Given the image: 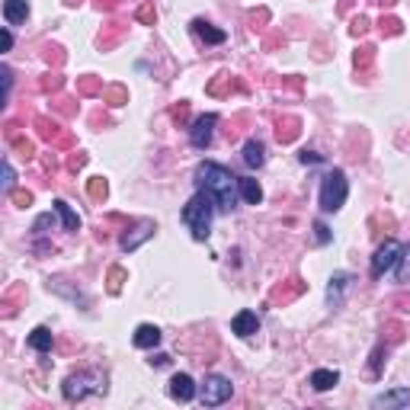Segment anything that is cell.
I'll return each mask as SVG.
<instances>
[{
	"mask_svg": "<svg viewBox=\"0 0 410 410\" xmlns=\"http://www.w3.org/2000/svg\"><path fill=\"white\" fill-rule=\"evenodd\" d=\"M26 343L32 346L36 353H52V346H55V336H52V330H48V327H36V330L26 336Z\"/></svg>",
	"mask_w": 410,
	"mask_h": 410,
	"instance_id": "2e32d148",
	"label": "cell"
},
{
	"mask_svg": "<svg viewBox=\"0 0 410 410\" xmlns=\"http://www.w3.org/2000/svg\"><path fill=\"white\" fill-rule=\"evenodd\" d=\"M231 394H234L231 378H224V375H208L202 382V388H199V401H202L205 407H218V404H224Z\"/></svg>",
	"mask_w": 410,
	"mask_h": 410,
	"instance_id": "5b68a950",
	"label": "cell"
},
{
	"mask_svg": "<svg viewBox=\"0 0 410 410\" xmlns=\"http://www.w3.org/2000/svg\"><path fill=\"white\" fill-rule=\"evenodd\" d=\"M349 272H334V279H330V285H327V305L330 308H340V301H343V289L349 285Z\"/></svg>",
	"mask_w": 410,
	"mask_h": 410,
	"instance_id": "7c38bea8",
	"label": "cell"
},
{
	"mask_svg": "<svg viewBox=\"0 0 410 410\" xmlns=\"http://www.w3.org/2000/svg\"><path fill=\"white\" fill-rule=\"evenodd\" d=\"M346 196H349V180H346V173L340 167L327 170V177L321 180V196H317V202H321V212H340L346 205Z\"/></svg>",
	"mask_w": 410,
	"mask_h": 410,
	"instance_id": "3957f363",
	"label": "cell"
},
{
	"mask_svg": "<svg viewBox=\"0 0 410 410\" xmlns=\"http://www.w3.org/2000/svg\"><path fill=\"white\" fill-rule=\"evenodd\" d=\"M0 74H3V100L10 96V84H13V77H10V67H0Z\"/></svg>",
	"mask_w": 410,
	"mask_h": 410,
	"instance_id": "603a6c76",
	"label": "cell"
},
{
	"mask_svg": "<svg viewBox=\"0 0 410 410\" xmlns=\"http://www.w3.org/2000/svg\"><path fill=\"white\" fill-rule=\"evenodd\" d=\"M215 199L205 193V189H199L196 196L189 199L186 205H183V212H180V218H183V224H186L189 231H193V237L196 241H208V234H212V218H215Z\"/></svg>",
	"mask_w": 410,
	"mask_h": 410,
	"instance_id": "7a4b0ae2",
	"label": "cell"
},
{
	"mask_svg": "<svg viewBox=\"0 0 410 410\" xmlns=\"http://www.w3.org/2000/svg\"><path fill=\"white\" fill-rule=\"evenodd\" d=\"M401 247L404 244L398 241H385L378 250H375L372 257V279H382L388 270H394V263H398V257H401Z\"/></svg>",
	"mask_w": 410,
	"mask_h": 410,
	"instance_id": "8992f818",
	"label": "cell"
},
{
	"mask_svg": "<svg viewBox=\"0 0 410 410\" xmlns=\"http://www.w3.org/2000/svg\"><path fill=\"white\" fill-rule=\"evenodd\" d=\"M26 17H29L26 0H3V19H7V26H19V23H26Z\"/></svg>",
	"mask_w": 410,
	"mask_h": 410,
	"instance_id": "4fadbf2b",
	"label": "cell"
},
{
	"mask_svg": "<svg viewBox=\"0 0 410 410\" xmlns=\"http://www.w3.org/2000/svg\"><path fill=\"white\" fill-rule=\"evenodd\" d=\"M317 154H311V151H301V164H317Z\"/></svg>",
	"mask_w": 410,
	"mask_h": 410,
	"instance_id": "d4e9b609",
	"label": "cell"
},
{
	"mask_svg": "<svg viewBox=\"0 0 410 410\" xmlns=\"http://www.w3.org/2000/svg\"><path fill=\"white\" fill-rule=\"evenodd\" d=\"M13 186H17V173L10 167V160H3V183H0V189H3V193H13Z\"/></svg>",
	"mask_w": 410,
	"mask_h": 410,
	"instance_id": "7402d4cb",
	"label": "cell"
},
{
	"mask_svg": "<svg viewBox=\"0 0 410 410\" xmlns=\"http://www.w3.org/2000/svg\"><path fill=\"white\" fill-rule=\"evenodd\" d=\"M231 330L241 336V340H250V336L260 330V317L253 314V311H237V314L231 317Z\"/></svg>",
	"mask_w": 410,
	"mask_h": 410,
	"instance_id": "9c48e42d",
	"label": "cell"
},
{
	"mask_svg": "<svg viewBox=\"0 0 410 410\" xmlns=\"http://www.w3.org/2000/svg\"><path fill=\"white\" fill-rule=\"evenodd\" d=\"M196 186L205 189V193L215 199L218 212H234V208H237V199H241V193H237V177H234L228 167H222V164L202 160L196 167Z\"/></svg>",
	"mask_w": 410,
	"mask_h": 410,
	"instance_id": "6da1fadb",
	"label": "cell"
},
{
	"mask_svg": "<svg viewBox=\"0 0 410 410\" xmlns=\"http://www.w3.org/2000/svg\"><path fill=\"white\" fill-rule=\"evenodd\" d=\"M215 125H218V116H215V112H205V116H199V119L193 122V129H189V141H193V148L205 151L208 144H212Z\"/></svg>",
	"mask_w": 410,
	"mask_h": 410,
	"instance_id": "52a82bcc",
	"label": "cell"
},
{
	"mask_svg": "<svg viewBox=\"0 0 410 410\" xmlns=\"http://www.w3.org/2000/svg\"><path fill=\"white\" fill-rule=\"evenodd\" d=\"M410 404V388H398V391L378 394L372 401V407H407Z\"/></svg>",
	"mask_w": 410,
	"mask_h": 410,
	"instance_id": "e0dca14e",
	"label": "cell"
},
{
	"mask_svg": "<svg viewBox=\"0 0 410 410\" xmlns=\"http://www.w3.org/2000/svg\"><path fill=\"white\" fill-rule=\"evenodd\" d=\"M244 164L250 170H260L266 164V148H263L260 138H247V144H244Z\"/></svg>",
	"mask_w": 410,
	"mask_h": 410,
	"instance_id": "30bf717a",
	"label": "cell"
},
{
	"mask_svg": "<svg viewBox=\"0 0 410 410\" xmlns=\"http://www.w3.org/2000/svg\"><path fill=\"white\" fill-rule=\"evenodd\" d=\"M237 193H241V199L247 205H260L263 202V189L253 177H237Z\"/></svg>",
	"mask_w": 410,
	"mask_h": 410,
	"instance_id": "5bb4252c",
	"label": "cell"
},
{
	"mask_svg": "<svg viewBox=\"0 0 410 410\" xmlns=\"http://www.w3.org/2000/svg\"><path fill=\"white\" fill-rule=\"evenodd\" d=\"M154 231H158V228H154L151 222H144V224L138 228V234H135V237H122V250H135V247H138L144 237H151Z\"/></svg>",
	"mask_w": 410,
	"mask_h": 410,
	"instance_id": "44dd1931",
	"label": "cell"
},
{
	"mask_svg": "<svg viewBox=\"0 0 410 410\" xmlns=\"http://www.w3.org/2000/svg\"><path fill=\"white\" fill-rule=\"evenodd\" d=\"M193 32H196L199 39H205L208 45H222L224 39H228V32H224V29H212L208 23H202V19H196V23H193Z\"/></svg>",
	"mask_w": 410,
	"mask_h": 410,
	"instance_id": "ac0fdd59",
	"label": "cell"
},
{
	"mask_svg": "<svg viewBox=\"0 0 410 410\" xmlns=\"http://www.w3.org/2000/svg\"><path fill=\"white\" fill-rule=\"evenodd\" d=\"M314 231H317V244H327V241H330V234H327V228H324L321 222L314 224Z\"/></svg>",
	"mask_w": 410,
	"mask_h": 410,
	"instance_id": "cb8c5ba5",
	"label": "cell"
},
{
	"mask_svg": "<svg viewBox=\"0 0 410 410\" xmlns=\"http://www.w3.org/2000/svg\"><path fill=\"white\" fill-rule=\"evenodd\" d=\"M336 382H340L336 369H314L311 372V388L314 391H330V388H336Z\"/></svg>",
	"mask_w": 410,
	"mask_h": 410,
	"instance_id": "9a60e30c",
	"label": "cell"
},
{
	"mask_svg": "<svg viewBox=\"0 0 410 410\" xmlns=\"http://www.w3.org/2000/svg\"><path fill=\"white\" fill-rule=\"evenodd\" d=\"M3 48H13V36H10V29H3Z\"/></svg>",
	"mask_w": 410,
	"mask_h": 410,
	"instance_id": "484cf974",
	"label": "cell"
},
{
	"mask_svg": "<svg viewBox=\"0 0 410 410\" xmlns=\"http://www.w3.org/2000/svg\"><path fill=\"white\" fill-rule=\"evenodd\" d=\"M55 215L61 218L65 231H77V228H80V218H77V212L65 202V199H55Z\"/></svg>",
	"mask_w": 410,
	"mask_h": 410,
	"instance_id": "d6986e66",
	"label": "cell"
},
{
	"mask_svg": "<svg viewBox=\"0 0 410 410\" xmlns=\"http://www.w3.org/2000/svg\"><path fill=\"white\" fill-rule=\"evenodd\" d=\"M160 327H154V324H141L138 330H135V336H131V343L138 346V349H154V346L160 343Z\"/></svg>",
	"mask_w": 410,
	"mask_h": 410,
	"instance_id": "8fae6325",
	"label": "cell"
},
{
	"mask_svg": "<svg viewBox=\"0 0 410 410\" xmlns=\"http://www.w3.org/2000/svg\"><path fill=\"white\" fill-rule=\"evenodd\" d=\"M196 394H199V388H196V382H193L186 372H177L173 378H170V398H173V401L186 404V401H193Z\"/></svg>",
	"mask_w": 410,
	"mask_h": 410,
	"instance_id": "ba28073f",
	"label": "cell"
},
{
	"mask_svg": "<svg viewBox=\"0 0 410 410\" xmlns=\"http://www.w3.org/2000/svg\"><path fill=\"white\" fill-rule=\"evenodd\" d=\"M394 276H398L401 285H410V244H404L401 247V257H398V263H394Z\"/></svg>",
	"mask_w": 410,
	"mask_h": 410,
	"instance_id": "ffe728a7",
	"label": "cell"
},
{
	"mask_svg": "<svg viewBox=\"0 0 410 410\" xmlns=\"http://www.w3.org/2000/svg\"><path fill=\"white\" fill-rule=\"evenodd\" d=\"M106 391V378L94 369H87V372H77V375H67L65 385H61V394H65L67 404H77L90 398V394H102Z\"/></svg>",
	"mask_w": 410,
	"mask_h": 410,
	"instance_id": "277c9868",
	"label": "cell"
}]
</instances>
